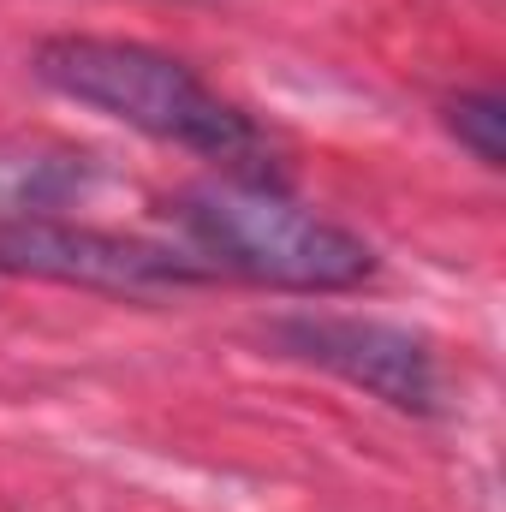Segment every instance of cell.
Segmentation results:
<instances>
[{
	"instance_id": "obj_2",
	"label": "cell",
	"mask_w": 506,
	"mask_h": 512,
	"mask_svg": "<svg viewBox=\"0 0 506 512\" xmlns=\"http://www.w3.org/2000/svg\"><path fill=\"white\" fill-rule=\"evenodd\" d=\"M185 251L209 274H239L274 292H352L376 274V251L328 215L292 203L280 179H209L173 209Z\"/></svg>"
},
{
	"instance_id": "obj_4",
	"label": "cell",
	"mask_w": 506,
	"mask_h": 512,
	"mask_svg": "<svg viewBox=\"0 0 506 512\" xmlns=\"http://www.w3.org/2000/svg\"><path fill=\"white\" fill-rule=\"evenodd\" d=\"M274 340L292 358L364 387L370 399L393 405V411H411V417L441 411V376H435L429 346L417 334L393 328V322H370V316H286V322H274Z\"/></svg>"
},
{
	"instance_id": "obj_3",
	"label": "cell",
	"mask_w": 506,
	"mask_h": 512,
	"mask_svg": "<svg viewBox=\"0 0 506 512\" xmlns=\"http://www.w3.org/2000/svg\"><path fill=\"white\" fill-rule=\"evenodd\" d=\"M0 274L108 292V298H155V292L215 280L191 251L126 239L108 227H84V221H54V215H6L0 221Z\"/></svg>"
},
{
	"instance_id": "obj_1",
	"label": "cell",
	"mask_w": 506,
	"mask_h": 512,
	"mask_svg": "<svg viewBox=\"0 0 506 512\" xmlns=\"http://www.w3.org/2000/svg\"><path fill=\"white\" fill-rule=\"evenodd\" d=\"M30 72L120 126L143 131L155 143L191 149L203 161H221L233 179H280L274 143L245 108H233L221 90H209L185 60L149 48V42H120V36H48L30 54Z\"/></svg>"
},
{
	"instance_id": "obj_5",
	"label": "cell",
	"mask_w": 506,
	"mask_h": 512,
	"mask_svg": "<svg viewBox=\"0 0 506 512\" xmlns=\"http://www.w3.org/2000/svg\"><path fill=\"white\" fill-rule=\"evenodd\" d=\"M447 131H453L483 167H506V102L495 90H477V96L447 102Z\"/></svg>"
}]
</instances>
